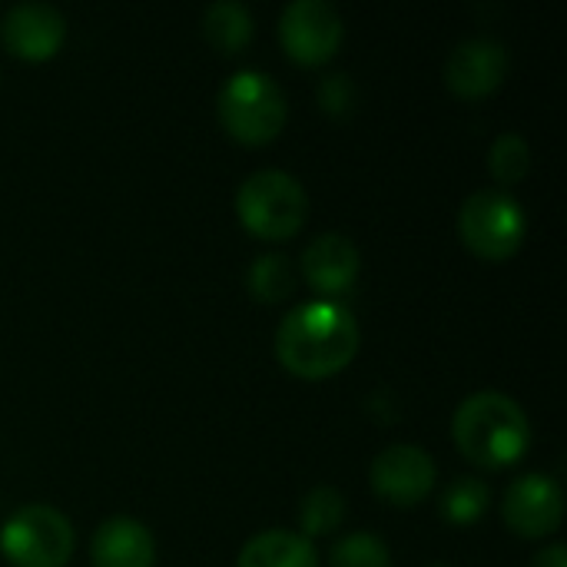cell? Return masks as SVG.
I'll return each mask as SVG.
<instances>
[{
	"instance_id": "cell-1",
	"label": "cell",
	"mask_w": 567,
	"mask_h": 567,
	"mask_svg": "<svg viewBox=\"0 0 567 567\" xmlns=\"http://www.w3.org/2000/svg\"><path fill=\"white\" fill-rule=\"evenodd\" d=\"M359 352V322L339 302L296 306L276 332L279 362L299 379H329Z\"/></svg>"
},
{
	"instance_id": "cell-2",
	"label": "cell",
	"mask_w": 567,
	"mask_h": 567,
	"mask_svg": "<svg viewBox=\"0 0 567 567\" xmlns=\"http://www.w3.org/2000/svg\"><path fill=\"white\" fill-rule=\"evenodd\" d=\"M452 439L458 452L478 468H508L525 458L532 445V425L525 409L505 392L468 395L452 419Z\"/></svg>"
},
{
	"instance_id": "cell-3",
	"label": "cell",
	"mask_w": 567,
	"mask_h": 567,
	"mask_svg": "<svg viewBox=\"0 0 567 567\" xmlns=\"http://www.w3.org/2000/svg\"><path fill=\"white\" fill-rule=\"evenodd\" d=\"M219 123L226 133L246 146H262L276 140L286 126V93L282 86L262 70H239L233 73L216 100Z\"/></svg>"
},
{
	"instance_id": "cell-4",
	"label": "cell",
	"mask_w": 567,
	"mask_h": 567,
	"mask_svg": "<svg viewBox=\"0 0 567 567\" xmlns=\"http://www.w3.org/2000/svg\"><path fill=\"white\" fill-rule=\"evenodd\" d=\"M239 223L259 239H292L309 216V196L302 183L282 169L252 173L236 193Z\"/></svg>"
},
{
	"instance_id": "cell-5",
	"label": "cell",
	"mask_w": 567,
	"mask_h": 567,
	"mask_svg": "<svg viewBox=\"0 0 567 567\" xmlns=\"http://www.w3.org/2000/svg\"><path fill=\"white\" fill-rule=\"evenodd\" d=\"M528 233L525 206L505 189H478L462 203L458 213V236L462 243L492 262L512 259Z\"/></svg>"
},
{
	"instance_id": "cell-6",
	"label": "cell",
	"mask_w": 567,
	"mask_h": 567,
	"mask_svg": "<svg viewBox=\"0 0 567 567\" xmlns=\"http://www.w3.org/2000/svg\"><path fill=\"white\" fill-rule=\"evenodd\" d=\"M73 545V525L53 505H23L0 532V551L13 567H63Z\"/></svg>"
},
{
	"instance_id": "cell-7",
	"label": "cell",
	"mask_w": 567,
	"mask_h": 567,
	"mask_svg": "<svg viewBox=\"0 0 567 567\" xmlns=\"http://www.w3.org/2000/svg\"><path fill=\"white\" fill-rule=\"evenodd\" d=\"M342 17L329 0H292L279 20L282 47L302 66L329 63L342 43Z\"/></svg>"
},
{
	"instance_id": "cell-8",
	"label": "cell",
	"mask_w": 567,
	"mask_h": 567,
	"mask_svg": "<svg viewBox=\"0 0 567 567\" xmlns=\"http://www.w3.org/2000/svg\"><path fill=\"white\" fill-rule=\"evenodd\" d=\"M372 492L395 508L425 502L435 488V462L419 445H392L372 462Z\"/></svg>"
},
{
	"instance_id": "cell-9",
	"label": "cell",
	"mask_w": 567,
	"mask_h": 567,
	"mask_svg": "<svg viewBox=\"0 0 567 567\" xmlns=\"http://www.w3.org/2000/svg\"><path fill=\"white\" fill-rule=\"evenodd\" d=\"M505 525L522 538H545L558 532L565 518V495L561 485L548 475H522L508 485L502 505Z\"/></svg>"
},
{
	"instance_id": "cell-10",
	"label": "cell",
	"mask_w": 567,
	"mask_h": 567,
	"mask_svg": "<svg viewBox=\"0 0 567 567\" xmlns=\"http://www.w3.org/2000/svg\"><path fill=\"white\" fill-rule=\"evenodd\" d=\"M508 73V50L492 37L462 40L445 63V83L455 96L478 100L502 86Z\"/></svg>"
},
{
	"instance_id": "cell-11",
	"label": "cell",
	"mask_w": 567,
	"mask_h": 567,
	"mask_svg": "<svg viewBox=\"0 0 567 567\" xmlns=\"http://www.w3.org/2000/svg\"><path fill=\"white\" fill-rule=\"evenodd\" d=\"M0 37L10 53L20 60H50L63 37H66V20L56 7L50 3H17L0 27Z\"/></svg>"
},
{
	"instance_id": "cell-12",
	"label": "cell",
	"mask_w": 567,
	"mask_h": 567,
	"mask_svg": "<svg viewBox=\"0 0 567 567\" xmlns=\"http://www.w3.org/2000/svg\"><path fill=\"white\" fill-rule=\"evenodd\" d=\"M359 249L342 233H322L316 236L302 252V276L312 289L326 296H342L359 279Z\"/></svg>"
},
{
	"instance_id": "cell-13",
	"label": "cell",
	"mask_w": 567,
	"mask_h": 567,
	"mask_svg": "<svg viewBox=\"0 0 567 567\" xmlns=\"http://www.w3.org/2000/svg\"><path fill=\"white\" fill-rule=\"evenodd\" d=\"M90 558L93 567H153L156 542L133 518H106L90 542Z\"/></svg>"
},
{
	"instance_id": "cell-14",
	"label": "cell",
	"mask_w": 567,
	"mask_h": 567,
	"mask_svg": "<svg viewBox=\"0 0 567 567\" xmlns=\"http://www.w3.org/2000/svg\"><path fill=\"white\" fill-rule=\"evenodd\" d=\"M236 567H319V555L316 545L299 532L276 528L249 538Z\"/></svg>"
},
{
	"instance_id": "cell-15",
	"label": "cell",
	"mask_w": 567,
	"mask_h": 567,
	"mask_svg": "<svg viewBox=\"0 0 567 567\" xmlns=\"http://www.w3.org/2000/svg\"><path fill=\"white\" fill-rule=\"evenodd\" d=\"M203 33L219 53H239L252 40V13L239 0H216L203 17Z\"/></svg>"
},
{
	"instance_id": "cell-16",
	"label": "cell",
	"mask_w": 567,
	"mask_h": 567,
	"mask_svg": "<svg viewBox=\"0 0 567 567\" xmlns=\"http://www.w3.org/2000/svg\"><path fill=\"white\" fill-rule=\"evenodd\" d=\"M488 502H492V488L475 475H462L442 495V518L449 525H475L485 515Z\"/></svg>"
},
{
	"instance_id": "cell-17",
	"label": "cell",
	"mask_w": 567,
	"mask_h": 567,
	"mask_svg": "<svg viewBox=\"0 0 567 567\" xmlns=\"http://www.w3.org/2000/svg\"><path fill=\"white\" fill-rule=\"evenodd\" d=\"M246 286H249V292H252L259 302H282V299L292 292V286H296L292 262H289L282 252H266V256H259V259L249 266Z\"/></svg>"
},
{
	"instance_id": "cell-18",
	"label": "cell",
	"mask_w": 567,
	"mask_h": 567,
	"mask_svg": "<svg viewBox=\"0 0 567 567\" xmlns=\"http://www.w3.org/2000/svg\"><path fill=\"white\" fill-rule=\"evenodd\" d=\"M346 518V498L336 488H312L299 505V528L302 538H322L332 535Z\"/></svg>"
},
{
	"instance_id": "cell-19",
	"label": "cell",
	"mask_w": 567,
	"mask_h": 567,
	"mask_svg": "<svg viewBox=\"0 0 567 567\" xmlns=\"http://www.w3.org/2000/svg\"><path fill=\"white\" fill-rule=\"evenodd\" d=\"M332 567H392L389 558V545L382 538H375L372 532H352L346 538H339L332 545L329 555Z\"/></svg>"
},
{
	"instance_id": "cell-20",
	"label": "cell",
	"mask_w": 567,
	"mask_h": 567,
	"mask_svg": "<svg viewBox=\"0 0 567 567\" xmlns=\"http://www.w3.org/2000/svg\"><path fill=\"white\" fill-rule=\"evenodd\" d=\"M532 166V150L525 143L522 133H502L495 143H492V153H488V169L492 176L502 183V186H512L518 179H525Z\"/></svg>"
},
{
	"instance_id": "cell-21",
	"label": "cell",
	"mask_w": 567,
	"mask_h": 567,
	"mask_svg": "<svg viewBox=\"0 0 567 567\" xmlns=\"http://www.w3.org/2000/svg\"><path fill=\"white\" fill-rule=\"evenodd\" d=\"M319 103H322V110H326V113H332V116L349 113V110H352V103H355V90H352L349 76H346V73H332V76H326V80H322V86H319Z\"/></svg>"
},
{
	"instance_id": "cell-22",
	"label": "cell",
	"mask_w": 567,
	"mask_h": 567,
	"mask_svg": "<svg viewBox=\"0 0 567 567\" xmlns=\"http://www.w3.org/2000/svg\"><path fill=\"white\" fill-rule=\"evenodd\" d=\"M532 567H567V548L565 545H548L545 551L535 555Z\"/></svg>"
}]
</instances>
